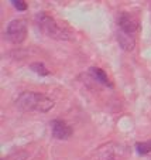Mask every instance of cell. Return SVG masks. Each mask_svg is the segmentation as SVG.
I'll list each match as a JSON object with an SVG mask.
<instances>
[{
  "instance_id": "5",
  "label": "cell",
  "mask_w": 151,
  "mask_h": 160,
  "mask_svg": "<svg viewBox=\"0 0 151 160\" xmlns=\"http://www.w3.org/2000/svg\"><path fill=\"white\" fill-rule=\"evenodd\" d=\"M51 132L55 139L67 140L72 136V128L67 122L61 121V119H55V121L51 122Z\"/></svg>"
},
{
  "instance_id": "9",
  "label": "cell",
  "mask_w": 151,
  "mask_h": 160,
  "mask_svg": "<svg viewBox=\"0 0 151 160\" xmlns=\"http://www.w3.org/2000/svg\"><path fill=\"white\" fill-rule=\"evenodd\" d=\"M12 4L16 7V10H18V12H26V10H27V3H26V0H12Z\"/></svg>"
},
{
  "instance_id": "8",
  "label": "cell",
  "mask_w": 151,
  "mask_h": 160,
  "mask_svg": "<svg viewBox=\"0 0 151 160\" xmlns=\"http://www.w3.org/2000/svg\"><path fill=\"white\" fill-rule=\"evenodd\" d=\"M136 150L139 152L140 154H147L151 152V140L148 142H139L136 143Z\"/></svg>"
},
{
  "instance_id": "3",
  "label": "cell",
  "mask_w": 151,
  "mask_h": 160,
  "mask_svg": "<svg viewBox=\"0 0 151 160\" xmlns=\"http://www.w3.org/2000/svg\"><path fill=\"white\" fill-rule=\"evenodd\" d=\"M35 23L42 34H45V36L51 37L54 40H71L72 38L67 27H64L55 18H52L51 16L45 14V13H38L35 16Z\"/></svg>"
},
{
  "instance_id": "1",
  "label": "cell",
  "mask_w": 151,
  "mask_h": 160,
  "mask_svg": "<svg viewBox=\"0 0 151 160\" xmlns=\"http://www.w3.org/2000/svg\"><path fill=\"white\" fill-rule=\"evenodd\" d=\"M117 41L123 50L131 51L136 45V34L140 28V21L130 13H120L117 17Z\"/></svg>"
},
{
  "instance_id": "4",
  "label": "cell",
  "mask_w": 151,
  "mask_h": 160,
  "mask_svg": "<svg viewBox=\"0 0 151 160\" xmlns=\"http://www.w3.org/2000/svg\"><path fill=\"white\" fill-rule=\"evenodd\" d=\"M27 34H28V28L26 21L18 20V18L12 20L6 27V37L13 44H21L27 38Z\"/></svg>"
},
{
  "instance_id": "7",
  "label": "cell",
  "mask_w": 151,
  "mask_h": 160,
  "mask_svg": "<svg viewBox=\"0 0 151 160\" xmlns=\"http://www.w3.org/2000/svg\"><path fill=\"white\" fill-rule=\"evenodd\" d=\"M30 68L34 71V72H37L38 75H41V77H45V75H50V71L45 68V65L42 62H34V64H31L30 65Z\"/></svg>"
},
{
  "instance_id": "2",
  "label": "cell",
  "mask_w": 151,
  "mask_h": 160,
  "mask_svg": "<svg viewBox=\"0 0 151 160\" xmlns=\"http://www.w3.org/2000/svg\"><path fill=\"white\" fill-rule=\"evenodd\" d=\"M54 101L50 97L38 92H23L16 99V106L21 112H38V113H45L54 108Z\"/></svg>"
},
{
  "instance_id": "6",
  "label": "cell",
  "mask_w": 151,
  "mask_h": 160,
  "mask_svg": "<svg viewBox=\"0 0 151 160\" xmlns=\"http://www.w3.org/2000/svg\"><path fill=\"white\" fill-rule=\"evenodd\" d=\"M89 74H91V75L93 77L97 82H100V84L106 85V87H109V88L113 87V84L109 81V77L106 75V72L102 70V68H97V67H91V68H89Z\"/></svg>"
}]
</instances>
